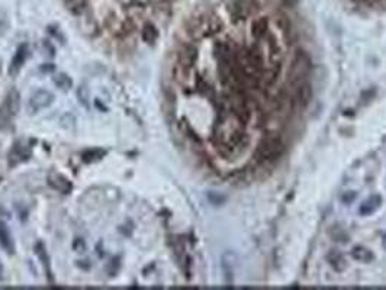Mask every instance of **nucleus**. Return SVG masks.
Instances as JSON below:
<instances>
[{"label": "nucleus", "mask_w": 386, "mask_h": 290, "mask_svg": "<svg viewBox=\"0 0 386 290\" xmlns=\"http://www.w3.org/2000/svg\"><path fill=\"white\" fill-rule=\"evenodd\" d=\"M351 257L356 260V261L361 262H370L374 260V255L370 249L364 248V247H356V248L351 249Z\"/></svg>", "instance_id": "2eb2a0df"}, {"label": "nucleus", "mask_w": 386, "mask_h": 290, "mask_svg": "<svg viewBox=\"0 0 386 290\" xmlns=\"http://www.w3.org/2000/svg\"><path fill=\"white\" fill-rule=\"evenodd\" d=\"M286 150V144L277 134H269L257 144L254 150V161L257 166H266L276 163Z\"/></svg>", "instance_id": "f03ea898"}, {"label": "nucleus", "mask_w": 386, "mask_h": 290, "mask_svg": "<svg viewBox=\"0 0 386 290\" xmlns=\"http://www.w3.org/2000/svg\"><path fill=\"white\" fill-rule=\"evenodd\" d=\"M35 252H37V255L40 257V260H41L42 265H44V268H45V271H47V276H48V280H50V283H53L54 280H53V274H51V265H50V258H48V254H47V251H45V247H44V244H42V242H38V244L35 245Z\"/></svg>", "instance_id": "ddd939ff"}, {"label": "nucleus", "mask_w": 386, "mask_h": 290, "mask_svg": "<svg viewBox=\"0 0 386 290\" xmlns=\"http://www.w3.org/2000/svg\"><path fill=\"white\" fill-rule=\"evenodd\" d=\"M54 102V95L48 90H38L37 93H34L31 99H29V103H28V108L31 112H38L44 109V108H48L51 103Z\"/></svg>", "instance_id": "7ed1b4c3"}, {"label": "nucleus", "mask_w": 386, "mask_h": 290, "mask_svg": "<svg viewBox=\"0 0 386 290\" xmlns=\"http://www.w3.org/2000/svg\"><path fill=\"white\" fill-rule=\"evenodd\" d=\"M382 205V197L379 194H374V196H370L361 206L358 209L360 215H370L374 210H377L379 206Z\"/></svg>", "instance_id": "9b49d317"}, {"label": "nucleus", "mask_w": 386, "mask_h": 290, "mask_svg": "<svg viewBox=\"0 0 386 290\" xmlns=\"http://www.w3.org/2000/svg\"><path fill=\"white\" fill-rule=\"evenodd\" d=\"M79 245H80L82 251H84V241H83V239H80V238H77V239L74 241V249L79 248Z\"/></svg>", "instance_id": "b1692460"}, {"label": "nucleus", "mask_w": 386, "mask_h": 290, "mask_svg": "<svg viewBox=\"0 0 386 290\" xmlns=\"http://www.w3.org/2000/svg\"><path fill=\"white\" fill-rule=\"evenodd\" d=\"M48 184H50L53 189H55V190H58V192H61V193L64 194L70 193V192L73 190V184H71L64 176H61V174L57 173V171H51V173L48 174Z\"/></svg>", "instance_id": "20e7f679"}, {"label": "nucleus", "mask_w": 386, "mask_h": 290, "mask_svg": "<svg viewBox=\"0 0 386 290\" xmlns=\"http://www.w3.org/2000/svg\"><path fill=\"white\" fill-rule=\"evenodd\" d=\"M12 112L9 111V108H8V105L6 103H3L2 106H0V129L2 131H6L8 128H9V125L12 122Z\"/></svg>", "instance_id": "f3484780"}, {"label": "nucleus", "mask_w": 386, "mask_h": 290, "mask_svg": "<svg viewBox=\"0 0 386 290\" xmlns=\"http://www.w3.org/2000/svg\"><path fill=\"white\" fill-rule=\"evenodd\" d=\"M31 152H29V148L24 144H15V147L12 148V151L9 152V164L11 166H16L19 164L21 161H25L29 158Z\"/></svg>", "instance_id": "0eeeda50"}, {"label": "nucleus", "mask_w": 386, "mask_h": 290, "mask_svg": "<svg viewBox=\"0 0 386 290\" xmlns=\"http://www.w3.org/2000/svg\"><path fill=\"white\" fill-rule=\"evenodd\" d=\"M0 245L8 254H14L15 252L14 239H12V235L9 232L5 222H0Z\"/></svg>", "instance_id": "6e6552de"}, {"label": "nucleus", "mask_w": 386, "mask_h": 290, "mask_svg": "<svg viewBox=\"0 0 386 290\" xmlns=\"http://www.w3.org/2000/svg\"><path fill=\"white\" fill-rule=\"evenodd\" d=\"M231 252H227L222 257V270H224V278L227 284H233L234 281V257L233 260H230Z\"/></svg>", "instance_id": "9d476101"}, {"label": "nucleus", "mask_w": 386, "mask_h": 290, "mask_svg": "<svg viewBox=\"0 0 386 290\" xmlns=\"http://www.w3.org/2000/svg\"><path fill=\"white\" fill-rule=\"evenodd\" d=\"M383 247H385V248H386V235H385V236H383Z\"/></svg>", "instance_id": "bb28decb"}, {"label": "nucleus", "mask_w": 386, "mask_h": 290, "mask_svg": "<svg viewBox=\"0 0 386 290\" xmlns=\"http://www.w3.org/2000/svg\"><path fill=\"white\" fill-rule=\"evenodd\" d=\"M54 70V66H42L41 71H53Z\"/></svg>", "instance_id": "393cba45"}, {"label": "nucleus", "mask_w": 386, "mask_h": 290, "mask_svg": "<svg viewBox=\"0 0 386 290\" xmlns=\"http://www.w3.org/2000/svg\"><path fill=\"white\" fill-rule=\"evenodd\" d=\"M3 276V265H2V262H0V277Z\"/></svg>", "instance_id": "a878e982"}, {"label": "nucleus", "mask_w": 386, "mask_h": 290, "mask_svg": "<svg viewBox=\"0 0 386 290\" xmlns=\"http://www.w3.org/2000/svg\"><path fill=\"white\" fill-rule=\"evenodd\" d=\"M141 35H142V40L148 44H154L158 38V31L155 28V25L152 22H145L142 25V29H141Z\"/></svg>", "instance_id": "4468645a"}, {"label": "nucleus", "mask_w": 386, "mask_h": 290, "mask_svg": "<svg viewBox=\"0 0 386 290\" xmlns=\"http://www.w3.org/2000/svg\"><path fill=\"white\" fill-rule=\"evenodd\" d=\"M106 154V151H103V150H90V151H86L83 154V160L86 161V163H92V161H97V160H100L103 155Z\"/></svg>", "instance_id": "6ab92c4d"}, {"label": "nucleus", "mask_w": 386, "mask_h": 290, "mask_svg": "<svg viewBox=\"0 0 386 290\" xmlns=\"http://www.w3.org/2000/svg\"><path fill=\"white\" fill-rule=\"evenodd\" d=\"M67 8L77 16H87L92 22L95 15L102 14L109 24H118L122 31L134 27L138 18L165 14L173 0H64Z\"/></svg>", "instance_id": "f257e3e1"}, {"label": "nucleus", "mask_w": 386, "mask_h": 290, "mask_svg": "<svg viewBox=\"0 0 386 290\" xmlns=\"http://www.w3.org/2000/svg\"><path fill=\"white\" fill-rule=\"evenodd\" d=\"M332 239L337 241V242H347L348 235L345 234L343 229H337V232H332Z\"/></svg>", "instance_id": "412c9836"}, {"label": "nucleus", "mask_w": 386, "mask_h": 290, "mask_svg": "<svg viewBox=\"0 0 386 290\" xmlns=\"http://www.w3.org/2000/svg\"><path fill=\"white\" fill-rule=\"evenodd\" d=\"M312 96H314L312 86L303 80L302 83L296 87V96H295L296 103H298L301 108H308V105L312 102Z\"/></svg>", "instance_id": "39448f33"}, {"label": "nucleus", "mask_w": 386, "mask_h": 290, "mask_svg": "<svg viewBox=\"0 0 386 290\" xmlns=\"http://www.w3.org/2000/svg\"><path fill=\"white\" fill-rule=\"evenodd\" d=\"M77 96H79V100H80V103H82L83 106H86V108L90 106V105H89V90H87L86 86H80V87H79Z\"/></svg>", "instance_id": "aec40b11"}, {"label": "nucleus", "mask_w": 386, "mask_h": 290, "mask_svg": "<svg viewBox=\"0 0 386 290\" xmlns=\"http://www.w3.org/2000/svg\"><path fill=\"white\" fill-rule=\"evenodd\" d=\"M376 95V90L374 89H369V90H364L363 93H361V99L363 100H366V102H369V100H372L373 97Z\"/></svg>", "instance_id": "5701e85b"}, {"label": "nucleus", "mask_w": 386, "mask_h": 290, "mask_svg": "<svg viewBox=\"0 0 386 290\" xmlns=\"http://www.w3.org/2000/svg\"><path fill=\"white\" fill-rule=\"evenodd\" d=\"M28 57V45L27 44H22L18 50H16V54L12 58V63H11V67H9V74L11 76H16L22 66L25 64V60Z\"/></svg>", "instance_id": "423d86ee"}, {"label": "nucleus", "mask_w": 386, "mask_h": 290, "mask_svg": "<svg viewBox=\"0 0 386 290\" xmlns=\"http://www.w3.org/2000/svg\"><path fill=\"white\" fill-rule=\"evenodd\" d=\"M356 197H357V193H356V192H345V193L341 194V200H343V203H345V205L354 202Z\"/></svg>", "instance_id": "4be33fe9"}, {"label": "nucleus", "mask_w": 386, "mask_h": 290, "mask_svg": "<svg viewBox=\"0 0 386 290\" xmlns=\"http://www.w3.org/2000/svg\"><path fill=\"white\" fill-rule=\"evenodd\" d=\"M353 6H357L361 9L369 11H377V9H386V0H345Z\"/></svg>", "instance_id": "1a4fd4ad"}, {"label": "nucleus", "mask_w": 386, "mask_h": 290, "mask_svg": "<svg viewBox=\"0 0 386 290\" xmlns=\"http://www.w3.org/2000/svg\"><path fill=\"white\" fill-rule=\"evenodd\" d=\"M53 80H54V83L57 84V87H60L63 92H67V90L71 89V86H73L71 79H70L67 74H64V73H57L54 77H53Z\"/></svg>", "instance_id": "a211bd4d"}, {"label": "nucleus", "mask_w": 386, "mask_h": 290, "mask_svg": "<svg viewBox=\"0 0 386 290\" xmlns=\"http://www.w3.org/2000/svg\"><path fill=\"white\" fill-rule=\"evenodd\" d=\"M5 103L8 105V108H9V111L12 112V115H16L19 112V106H21V95H19V92L12 89L9 92L8 97H6Z\"/></svg>", "instance_id": "dca6fc26"}, {"label": "nucleus", "mask_w": 386, "mask_h": 290, "mask_svg": "<svg viewBox=\"0 0 386 290\" xmlns=\"http://www.w3.org/2000/svg\"><path fill=\"white\" fill-rule=\"evenodd\" d=\"M327 260L330 262L331 267L335 271H338V273L344 271L345 268H347V261L344 260V257L340 252H337V251H330L328 255H327Z\"/></svg>", "instance_id": "f8f14e48"}]
</instances>
